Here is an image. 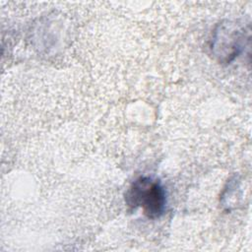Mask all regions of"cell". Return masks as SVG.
<instances>
[{"mask_svg": "<svg viewBox=\"0 0 252 252\" xmlns=\"http://www.w3.org/2000/svg\"><path fill=\"white\" fill-rule=\"evenodd\" d=\"M131 206L142 207L149 218H158L164 211L165 192L159 182L149 177L138 178L126 196Z\"/></svg>", "mask_w": 252, "mask_h": 252, "instance_id": "6da1fadb", "label": "cell"}]
</instances>
